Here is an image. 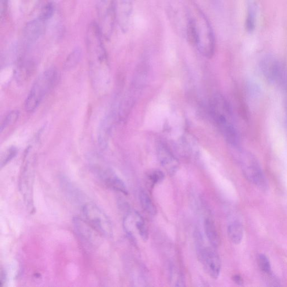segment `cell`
Listing matches in <instances>:
<instances>
[{
	"label": "cell",
	"mask_w": 287,
	"mask_h": 287,
	"mask_svg": "<svg viewBox=\"0 0 287 287\" xmlns=\"http://www.w3.org/2000/svg\"><path fill=\"white\" fill-rule=\"evenodd\" d=\"M103 37L98 24L93 22L88 25L85 36L88 58L93 75H96L94 79L97 78L96 79L101 80V77L103 78L102 74H106L104 73L108 69L107 53L102 41Z\"/></svg>",
	"instance_id": "6da1fadb"
},
{
	"label": "cell",
	"mask_w": 287,
	"mask_h": 287,
	"mask_svg": "<svg viewBox=\"0 0 287 287\" xmlns=\"http://www.w3.org/2000/svg\"><path fill=\"white\" fill-rule=\"evenodd\" d=\"M58 78V72L52 69L44 71L38 77L25 102L26 111L33 112L37 109L56 83Z\"/></svg>",
	"instance_id": "7a4b0ae2"
},
{
	"label": "cell",
	"mask_w": 287,
	"mask_h": 287,
	"mask_svg": "<svg viewBox=\"0 0 287 287\" xmlns=\"http://www.w3.org/2000/svg\"><path fill=\"white\" fill-rule=\"evenodd\" d=\"M212 107L214 118L219 129L221 130L226 139L232 145L236 146L238 141V136L227 102L223 97L217 96L214 99Z\"/></svg>",
	"instance_id": "3957f363"
},
{
	"label": "cell",
	"mask_w": 287,
	"mask_h": 287,
	"mask_svg": "<svg viewBox=\"0 0 287 287\" xmlns=\"http://www.w3.org/2000/svg\"><path fill=\"white\" fill-rule=\"evenodd\" d=\"M85 221L97 233L106 237H112L113 227L107 215L95 204L88 203L82 208Z\"/></svg>",
	"instance_id": "277c9868"
},
{
	"label": "cell",
	"mask_w": 287,
	"mask_h": 287,
	"mask_svg": "<svg viewBox=\"0 0 287 287\" xmlns=\"http://www.w3.org/2000/svg\"><path fill=\"white\" fill-rule=\"evenodd\" d=\"M194 19L197 31L196 46L204 56L211 58L214 54L215 46L212 27L206 16L202 13L198 15V18Z\"/></svg>",
	"instance_id": "5b68a950"
},
{
	"label": "cell",
	"mask_w": 287,
	"mask_h": 287,
	"mask_svg": "<svg viewBox=\"0 0 287 287\" xmlns=\"http://www.w3.org/2000/svg\"><path fill=\"white\" fill-rule=\"evenodd\" d=\"M240 163L243 173L247 180L259 188L266 190L268 184L260 164L250 152H242Z\"/></svg>",
	"instance_id": "8992f818"
},
{
	"label": "cell",
	"mask_w": 287,
	"mask_h": 287,
	"mask_svg": "<svg viewBox=\"0 0 287 287\" xmlns=\"http://www.w3.org/2000/svg\"><path fill=\"white\" fill-rule=\"evenodd\" d=\"M98 25L103 36L109 39L111 37L116 16L115 0H96Z\"/></svg>",
	"instance_id": "52a82bcc"
},
{
	"label": "cell",
	"mask_w": 287,
	"mask_h": 287,
	"mask_svg": "<svg viewBox=\"0 0 287 287\" xmlns=\"http://www.w3.org/2000/svg\"><path fill=\"white\" fill-rule=\"evenodd\" d=\"M261 69L265 78L271 83L282 85L287 78L282 64L273 56L265 57L261 63Z\"/></svg>",
	"instance_id": "ba28073f"
},
{
	"label": "cell",
	"mask_w": 287,
	"mask_h": 287,
	"mask_svg": "<svg viewBox=\"0 0 287 287\" xmlns=\"http://www.w3.org/2000/svg\"><path fill=\"white\" fill-rule=\"evenodd\" d=\"M123 225L125 233L132 242L135 243L133 233L135 229L143 241L146 242L149 239V231L145 220L136 212H127L125 215Z\"/></svg>",
	"instance_id": "9c48e42d"
},
{
	"label": "cell",
	"mask_w": 287,
	"mask_h": 287,
	"mask_svg": "<svg viewBox=\"0 0 287 287\" xmlns=\"http://www.w3.org/2000/svg\"><path fill=\"white\" fill-rule=\"evenodd\" d=\"M197 253L206 273L212 279H218L221 270V261L218 253L213 248L204 247Z\"/></svg>",
	"instance_id": "30bf717a"
},
{
	"label": "cell",
	"mask_w": 287,
	"mask_h": 287,
	"mask_svg": "<svg viewBox=\"0 0 287 287\" xmlns=\"http://www.w3.org/2000/svg\"><path fill=\"white\" fill-rule=\"evenodd\" d=\"M32 166V165H31ZM26 164L20 177L19 189L24 197L26 206L33 210V188L34 183V173L33 167Z\"/></svg>",
	"instance_id": "8fae6325"
},
{
	"label": "cell",
	"mask_w": 287,
	"mask_h": 287,
	"mask_svg": "<svg viewBox=\"0 0 287 287\" xmlns=\"http://www.w3.org/2000/svg\"><path fill=\"white\" fill-rule=\"evenodd\" d=\"M117 20L123 32H128L129 28L132 13V0H115Z\"/></svg>",
	"instance_id": "7c38bea8"
},
{
	"label": "cell",
	"mask_w": 287,
	"mask_h": 287,
	"mask_svg": "<svg viewBox=\"0 0 287 287\" xmlns=\"http://www.w3.org/2000/svg\"><path fill=\"white\" fill-rule=\"evenodd\" d=\"M47 22L38 16L37 19L26 24L24 29L23 36L27 45L35 43L43 36L46 30Z\"/></svg>",
	"instance_id": "4fadbf2b"
},
{
	"label": "cell",
	"mask_w": 287,
	"mask_h": 287,
	"mask_svg": "<svg viewBox=\"0 0 287 287\" xmlns=\"http://www.w3.org/2000/svg\"><path fill=\"white\" fill-rule=\"evenodd\" d=\"M101 178L103 181V183L108 188L123 193L125 195L128 194V189H127L124 181L120 179L117 175L111 172V171L107 170L102 173L101 174Z\"/></svg>",
	"instance_id": "5bb4252c"
},
{
	"label": "cell",
	"mask_w": 287,
	"mask_h": 287,
	"mask_svg": "<svg viewBox=\"0 0 287 287\" xmlns=\"http://www.w3.org/2000/svg\"><path fill=\"white\" fill-rule=\"evenodd\" d=\"M158 157L162 166L170 175H174L178 170L179 162L172 154L165 149L159 151Z\"/></svg>",
	"instance_id": "9a60e30c"
},
{
	"label": "cell",
	"mask_w": 287,
	"mask_h": 287,
	"mask_svg": "<svg viewBox=\"0 0 287 287\" xmlns=\"http://www.w3.org/2000/svg\"><path fill=\"white\" fill-rule=\"evenodd\" d=\"M204 230L207 237L213 248H217L220 244V238L216 226L211 218H207L204 221Z\"/></svg>",
	"instance_id": "2e32d148"
},
{
	"label": "cell",
	"mask_w": 287,
	"mask_h": 287,
	"mask_svg": "<svg viewBox=\"0 0 287 287\" xmlns=\"http://www.w3.org/2000/svg\"><path fill=\"white\" fill-rule=\"evenodd\" d=\"M227 233L232 242L236 245L240 244L244 236V228L242 224L238 221L231 223L228 225Z\"/></svg>",
	"instance_id": "e0dca14e"
},
{
	"label": "cell",
	"mask_w": 287,
	"mask_h": 287,
	"mask_svg": "<svg viewBox=\"0 0 287 287\" xmlns=\"http://www.w3.org/2000/svg\"><path fill=\"white\" fill-rule=\"evenodd\" d=\"M141 208L147 214L151 216H155L157 210L150 196L145 190H141L139 195Z\"/></svg>",
	"instance_id": "ac0fdd59"
},
{
	"label": "cell",
	"mask_w": 287,
	"mask_h": 287,
	"mask_svg": "<svg viewBox=\"0 0 287 287\" xmlns=\"http://www.w3.org/2000/svg\"><path fill=\"white\" fill-rule=\"evenodd\" d=\"M81 50L79 48H76L72 51L66 58L64 64L65 70L73 69L80 62L81 58Z\"/></svg>",
	"instance_id": "d6986e66"
},
{
	"label": "cell",
	"mask_w": 287,
	"mask_h": 287,
	"mask_svg": "<svg viewBox=\"0 0 287 287\" xmlns=\"http://www.w3.org/2000/svg\"><path fill=\"white\" fill-rule=\"evenodd\" d=\"M187 40L192 45L196 46L197 42V31L194 18H190L187 26Z\"/></svg>",
	"instance_id": "ffe728a7"
},
{
	"label": "cell",
	"mask_w": 287,
	"mask_h": 287,
	"mask_svg": "<svg viewBox=\"0 0 287 287\" xmlns=\"http://www.w3.org/2000/svg\"><path fill=\"white\" fill-rule=\"evenodd\" d=\"M259 268L262 271L268 275H272V268L268 258L265 255L260 254L257 257Z\"/></svg>",
	"instance_id": "44dd1931"
},
{
	"label": "cell",
	"mask_w": 287,
	"mask_h": 287,
	"mask_svg": "<svg viewBox=\"0 0 287 287\" xmlns=\"http://www.w3.org/2000/svg\"><path fill=\"white\" fill-rule=\"evenodd\" d=\"M164 179V174L160 170H153L148 175L149 183L152 187L162 183Z\"/></svg>",
	"instance_id": "7402d4cb"
},
{
	"label": "cell",
	"mask_w": 287,
	"mask_h": 287,
	"mask_svg": "<svg viewBox=\"0 0 287 287\" xmlns=\"http://www.w3.org/2000/svg\"><path fill=\"white\" fill-rule=\"evenodd\" d=\"M18 111H13L9 113L5 118L1 125V132L7 128L8 127L14 125L18 121L19 117Z\"/></svg>",
	"instance_id": "603a6c76"
},
{
	"label": "cell",
	"mask_w": 287,
	"mask_h": 287,
	"mask_svg": "<svg viewBox=\"0 0 287 287\" xmlns=\"http://www.w3.org/2000/svg\"><path fill=\"white\" fill-rule=\"evenodd\" d=\"M54 12V7L53 4L48 3L41 10L39 17L44 20L48 21L50 19Z\"/></svg>",
	"instance_id": "cb8c5ba5"
},
{
	"label": "cell",
	"mask_w": 287,
	"mask_h": 287,
	"mask_svg": "<svg viewBox=\"0 0 287 287\" xmlns=\"http://www.w3.org/2000/svg\"><path fill=\"white\" fill-rule=\"evenodd\" d=\"M17 150L14 147H12L4 153V155L2 157L1 166L3 167L4 165H6L16 156Z\"/></svg>",
	"instance_id": "d4e9b609"
},
{
	"label": "cell",
	"mask_w": 287,
	"mask_h": 287,
	"mask_svg": "<svg viewBox=\"0 0 287 287\" xmlns=\"http://www.w3.org/2000/svg\"><path fill=\"white\" fill-rule=\"evenodd\" d=\"M255 26V16L252 9H250L248 12L247 21L246 27L248 31H252Z\"/></svg>",
	"instance_id": "484cf974"
},
{
	"label": "cell",
	"mask_w": 287,
	"mask_h": 287,
	"mask_svg": "<svg viewBox=\"0 0 287 287\" xmlns=\"http://www.w3.org/2000/svg\"><path fill=\"white\" fill-rule=\"evenodd\" d=\"M233 279L235 281V283L239 285H242L243 284V283H244V281H243L242 278L239 275H234Z\"/></svg>",
	"instance_id": "4316f807"
},
{
	"label": "cell",
	"mask_w": 287,
	"mask_h": 287,
	"mask_svg": "<svg viewBox=\"0 0 287 287\" xmlns=\"http://www.w3.org/2000/svg\"><path fill=\"white\" fill-rule=\"evenodd\" d=\"M7 0H1V15L2 17L6 12Z\"/></svg>",
	"instance_id": "83f0119b"
},
{
	"label": "cell",
	"mask_w": 287,
	"mask_h": 287,
	"mask_svg": "<svg viewBox=\"0 0 287 287\" xmlns=\"http://www.w3.org/2000/svg\"><path fill=\"white\" fill-rule=\"evenodd\" d=\"M210 2L215 7H218L219 5V0H209Z\"/></svg>",
	"instance_id": "f1b7e54d"
},
{
	"label": "cell",
	"mask_w": 287,
	"mask_h": 287,
	"mask_svg": "<svg viewBox=\"0 0 287 287\" xmlns=\"http://www.w3.org/2000/svg\"><path fill=\"white\" fill-rule=\"evenodd\" d=\"M286 96H285V111H286V126H287V92H285Z\"/></svg>",
	"instance_id": "f546056e"
}]
</instances>
